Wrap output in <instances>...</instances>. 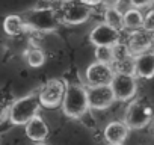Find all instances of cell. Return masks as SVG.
<instances>
[{"mask_svg":"<svg viewBox=\"0 0 154 145\" xmlns=\"http://www.w3.org/2000/svg\"><path fill=\"white\" fill-rule=\"evenodd\" d=\"M24 130H26V134H27V137L30 139V140H33V142H44L47 137H48V133H50V130H48V125H47V122L38 115V116H35L33 119H30L26 125H24Z\"/></svg>","mask_w":154,"mask_h":145,"instance_id":"4fadbf2b","label":"cell"},{"mask_svg":"<svg viewBox=\"0 0 154 145\" xmlns=\"http://www.w3.org/2000/svg\"><path fill=\"white\" fill-rule=\"evenodd\" d=\"M130 127L125 124V121H112L104 127V139L107 143H124L128 136Z\"/></svg>","mask_w":154,"mask_h":145,"instance_id":"7c38bea8","label":"cell"},{"mask_svg":"<svg viewBox=\"0 0 154 145\" xmlns=\"http://www.w3.org/2000/svg\"><path fill=\"white\" fill-rule=\"evenodd\" d=\"M116 71L113 65L101 63V62H92L88 65L85 71V80L88 86H101V85H110Z\"/></svg>","mask_w":154,"mask_h":145,"instance_id":"52a82bcc","label":"cell"},{"mask_svg":"<svg viewBox=\"0 0 154 145\" xmlns=\"http://www.w3.org/2000/svg\"><path fill=\"white\" fill-rule=\"evenodd\" d=\"M143 20H145V15L137 8L131 6L124 12V27L130 32L143 29Z\"/></svg>","mask_w":154,"mask_h":145,"instance_id":"2e32d148","label":"cell"},{"mask_svg":"<svg viewBox=\"0 0 154 145\" xmlns=\"http://www.w3.org/2000/svg\"><path fill=\"white\" fill-rule=\"evenodd\" d=\"M66 92V83L59 79H51L42 85L39 89V98L42 107L54 109L57 106H62L63 97Z\"/></svg>","mask_w":154,"mask_h":145,"instance_id":"8992f818","label":"cell"},{"mask_svg":"<svg viewBox=\"0 0 154 145\" xmlns=\"http://www.w3.org/2000/svg\"><path fill=\"white\" fill-rule=\"evenodd\" d=\"M26 60L32 68H39L45 62V53L38 47H30L26 51Z\"/></svg>","mask_w":154,"mask_h":145,"instance_id":"d6986e66","label":"cell"},{"mask_svg":"<svg viewBox=\"0 0 154 145\" xmlns=\"http://www.w3.org/2000/svg\"><path fill=\"white\" fill-rule=\"evenodd\" d=\"M88 88V97H89V106L94 110H104L109 109L115 101V94L110 85H101V86H86Z\"/></svg>","mask_w":154,"mask_h":145,"instance_id":"9c48e42d","label":"cell"},{"mask_svg":"<svg viewBox=\"0 0 154 145\" xmlns=\"http://www.w3.org/2000/svg\"><path fill=\"white\" fill-rule=\"evenodd\" d=\"M80 2L89 5V6H95V5H100L101 3V0H80Z\"/></svg>","mask_w":154,"mask_h":145,"instance_id":"d4e9b609","label":"cell"},{"mask_svg":"<svg viewBox=\"0 0 154 145\" xmlns=\"http://www.w3.org/2000/svg\"><path fill=\"white\" fill-rule=\"evenodd\" d=\"M38 145H48V143H45V142H39Z\"/></svg>","mask_w":154,"mask_h":145,"instance_id":"4316f807","label":"cell"},{"mask_svg":"<svg viewBox=\"0 0 154 145\" xmlns=\"http://www.w3.org/2000/svg\"><path fill=\"white\" fill-rule=\"evenodd\" d=\"M119 3H121V0H101L100 5H103L104 9H107V8H118Z\"/></svg>","mask_w":154,"mask_h":145,"instance_id":"cb8c5ba5","label":"cell"},{"mask_svg":"<svg viewBox=\"0 0 154 145\" xmlns=\"http://www.w3.org/2000/svg\"><path fill=\"white\" fill-rule=\"evenodd\" d=\"M113 56H115V62H119V60H124L130 56H133V53L130 51L127 42H118L113 45Z\"/></svg>","mask_w":154,"mask_h":145,"instance_id":"44dd1931","label":"cell"},{"mask_svg":"<svg viewBox=\"0 0 154 145\" xmlns=\"http://www.w3.org/2000/svg\"><path fill=\"white\" fill-rule=\"evenodd\" d=\"M42 104L39 98V91L29 92L24 97L17 98L8 107V121L14 125H26L30 119L39 115Z\"/></svg>","mask_w":154,"mask_h":145,"instance_id":"6da1fadb","label":"cell"},{"mask_svg":"<svg viewBox=\"0 0 154 145\" xmlns=\"http://www.w3.org/2000/svg\"><path fill=\"white\" fill-rule=\"evenodd\" d=\"M152 2H154V0H130V5H131L133 8H137V9H140V8L149 6Z\"/></svg>","mask_w":154,"mask_h":145,"instance_id":"603a6c76","label":"cell"},{"mask_svg":"<svg viewBox=\"0 0 154 145\" xmlns=\"http://www.w3.org/2000/svg\"><path fill=\"white\" fill-rule=\"evenodd\" d=\"M107 145H122V143H107Z\"/></svg>","mask_w":154,"mask_h":145,"instance_id":"83f0119b","label":"cell"},{"mask_svg":"<svg viewBox=\"0 0 154 145\" xmlns=\"http://www.w3.org/2000/svg\"><path fill=\"white\" fill-rule=\"evenodd\" d=\"M139 79H152L154 77V53L145 51L136 56V72Z\"/></svg>","mask_w":154,"mask_h":145,"instance_id":"5bb4252c","label":"cell"},{"mask_svg":"<svg viewBox=\"0 0 154 145\" xmlns=\"http://www.w3.org/2000/svg\"><path fill=\"white\" fill-rule=\"evenodd\" d=\"M89 41L95 47H98V45H110V47H113L115 44H118L121 41V32L103 21V23L97 24L91 30Z\"/></svg>","mask_w":154,"mask_h":145,"instance_id":"30bf717a","label":"cell"},{"mask_svg":"<svg viewBox=\"0 0 154 145\" xmlns=\"http://www.w3.org/2000/svg\"><path fill=\"white\" fill-rule=\"evenodd\" d=\"M26 21L23 18V15H17V14H11L5 18L3 21V29L6 32V35L9 36H18L26 30Z\"/></svg>","mask_w":154,"mask_h":145,"instance_id":"9a60e30c","label":"cell"},{"mask_svg":"<svg viewBox=\"0 0 154 145\" xmlns=\"http://www.w3.org/2000/svg\"><path fill=\"white\" fill-rule=\"evenodd\" d=\"M154 118V106L145 97L133 98L125 109L124 121L130 127V130L145 128Z\"/></svg>","mask_w":154,"mask_h":145,"instance_id":"3957f363","label":"cell"},{"mask_svg":"<svg viewBox=\"0 0 154 145\" xmlns=\"http://www.w3.org/2000/svg\"><path fill=\"white\" fill-rule=\"evenodd\" d=\"M154 44V33L145 30V29H139V30H133L128 35L127 39V45L130 48V51L133 53V56L142 54L145 51H149L151 45Z\"/></svg>","mask_w":154,"mask_h":145,"instance_id":"8fae6325","label":"cell"},{"mask_svg":"<svg viewBox=\"0 0 154 145\" xmlns=\"http://www.w3.org/2000/svg\"><path fill=\"white\" fill-rule=\"evenodd\" d=\"M21 15L26 26L35 32H53L60 24V17L53 8H32Z\"/></svg>","mask_w":154,"mask_h":145,"instance_id":"277c9868","label":"cell"},{"mask_svg":"<svg viewBox=\"0 0 154 145\" xmlns=\"http://www.w3.org/2000/svg\"><path fill=\"white\" fill-rule=\"evenodd\" d=\"M89 106V97H88V88L80 83H68L66 92L62 101V112L65 116L71 119H79L82 118L88 110Z\"/></svg>","mask_w":154,"mask_h":145,"instance_id":"7a4b0ae2","label":"cell"},{"mask_svg":"<svg viewBox=\"0 0 154 145\" xmlns=\"http://www.w3.org/2000/svg\"><path fill=\"white\" fill-rule=\"evenodd\" d=\"M113 68L116 72H121V74H134L136 72V56H130L124 60L115 62Z\"/></svg>","mask_w":154,"mask_h":145,"instance_id":"ffe728a7","label":"cell"},{"mask_svg":"<svg viewBox=\"0 0 154 145\" xmlns=\"http://www.w3.org/2000/svg\"><path fill=\"white\" fill-rule=\"evenodd\" d=\"M94 56H95V60L97 62L107 63V65H113L115 63L113 47H110V45H98V47H95Z\"/></svg>","mask_w":154,"mask_h":145,"instance_id":"ac0fdd59","label":"cell"},{"mask_svg":"<svg viewBox=\"0 0 154 145\" xmlns=\"http://www.w3.org/2000/svg\"><path fill=\"white\" fill-rule=\"evenodd\" d=\"M137 77L134 74H121L116 72L110 86L113 89L116 101H130L137 92Z\"/></svg>","mask_w":154,"mask_h":145,"instance_id":"ba28073f","label":"cell"},{"mask_svg":"<svg viewBox=\"0 0 154 145\" xmlns=\"http://www.w3.org/2000/svg\"><path fill=\"white\" fill-rule=\"evenodd\" d=\"M143 29L154 33V8L149 9L146 14H145V20H143Z\"/></svg>","mask_w":154,"mask_h":145,"instance_id":"7402d4cb","label":"cell"},{"mask_svg":"<svg viewBox=\"0 0 154 145\" xmlns=\"http://www.w3.org/2000/svg\"><path fill=\"white\" fill-rule=\"evenodd\" d=\"M60 21L68 26H77L83 24L91 17V6L80 2V0H71V2H63L60 12H59Z\"/></svg>","mask_w":154,"mask_h":145,"instance_id":"5b68a950","label":"cell"},{"mask_svg":"<svg viewBox=\"0 0 154 145\" xmlns=\"http://www.w3.org/2000/svg\"><path fill=\"white\" fill-rule=\"evenodd\" d=\"M104 23L115 27L116 30H124V12H121L118 8H107L104 9Z\"/></svg>","mask_w":154,"mask_h":145,"instance_id":"e0dca14e","label":"cell"},{"mask_svg":"<svg viewBox=\"0 0 154 145\" xmlns=\"http://www.w3.org/2000/svg\"><path fill=\"white\" fill-rule=\"evenodd\" d=\"M65 2H71V0H65Z\"/></svg>","mask_w":154,"mask_h":145,"instance_id":"f1b7e54d","label":"cell"},{"mask_svg":"<svg viewBox=\"0 0 154 145\" xmlns=\"http://www.w3.org/2000/svg\"><path fill=\"white\" fill-rule=\"evenodd\" d=\"M47 2H50V3H57V2H65V0H47Z\"/></svg>","mask_w":154,"mask_h":145,"instance_id":"484cf974","label":"cell"}]
</instances>
